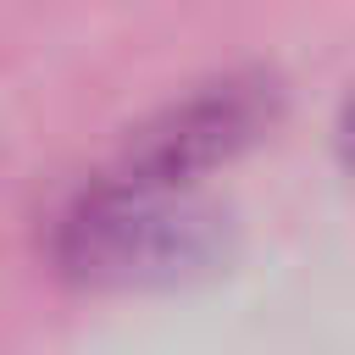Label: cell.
Returning a JSON list of instances; mask_svg holds the SVG:
<instances>
[{"label": "cell", "mask_w": 355, "mask_h": 355, "mask_svg": "<svg viewBox=\"0 0 355 355\" xmlns=\"http://www.w3.org/2000/svg\"><path fill=\"white\" fill-rule=\"evenodd\" d=\"M239 244L233 211L194 194L189 183L105 178L78 194L55 222V266L78 288L144 294L189 288L227 272Z\"/></svg>", "instance_id": "1"}, {"label": "cell", "mask_w": 355, "mask_h": 355, "mask_svg": "<svg viewBox=\"0 0 355 355\" xmlns=\"http://www.w3.org/2000/svg\"><path fill=\"white\" fill-rule=\"evenodd\" d=\"M283 116V83L272 72H227L166 111H155L144 128L128 133L116 155V178L133 183H194L211 166H227L250 144H261Z\"/></svg>", "instance_id": "2"}, {"label": "cell", "mask_w": 355, "mask_h": 355, "mask_svg": "<svg viewBox=\"0 0 355 355\" xmlns=\"http://www.w3.org/2000/svg\"><path fill=\"white\" fill-rule=\"evenodd\" d=\"M338 155H344V166L355 172V94H349L344 111H338Z\"/></svg>", "instance_id": "3"}]
</instances>
